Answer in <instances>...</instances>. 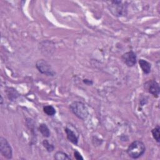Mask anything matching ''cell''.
<instances>
[{
  "label": "cell",
  "instance_id": "obj_1",
  "mask_svg": "<svg viewBox=\"0 0 160 160\" xmlns=\"http://www.w3.org/2000/svg\"><path fill=\"white\" fill-rule=\"evenodd\" d=\"M146 151L144 144L139 140H136L132 142L127 149V153L129 157L132 159L140 158Z\"/></svg>",
  "mask_w": 160,
  "mask_h": 160
},
{
  "label": "cell",
  "instance_id": "obj_2",
  "mask_svg": "<svg viewBox=\"0 0 160 160\" xmlns=\"http://www.w3.org/2000/svg\"><path fill=\"white\" fill-rule=\"evenodd\" d=\"M69 108L76 116L82 120H85L89 115V111L87 107L81 101H73L70 104Z\"/></svg>",
  "mask_w": 160,
  "mask_h": 160
},
{
  "label": "cell",
  "instance_id": "obj_3",
  "mask_svg": "<svg viewBox=\"0 0 160 160\" xmlns=\"http://www.w3.org/2000/svg\"><path fill=\"white\" fill-rule=\"evenodd\" d=\"M36 67L39 72L46 76H54L56 74V72L51 65L44 59H39L37 61Z\"/></svg>",
  "mask_w": 160,
  "mask_h": 160
},
{
  "label": "cell",
  "instance_id": "obj_4",
  "mask_svg": "<svg viewBox=\"0 0 160 160\" xmlns=\"http://www.w3.org/2000/svg\"><path fill=\"white\" fill-rule=\"evenodd\" d=\"M109 11L115 16H124L126 13V8L125 5L122 4L121 1H111V5L109 6Z\"/></svg>",
  "mask_w": 160,
  "mask_h": 160
},
{
  "label": "cell",
  "instance_id": "obj_5",
  "mask_svg": "<svg viewBox=\"0 0 160 160\" xmlns=\"http://www.w3.org/2000/svg\"><path fill=\"white\" fill-rule=\"evenodd\" d=\"M0 151L1 154L6 159H11L12 157V148L7 141L3 137L0 138Z\"/></svg>",
  "mask_w": 160,
  "mask_h": 160
},
{
  "label": "cell",
  "instance_id": "obj_6",
  "mask_svg": "<svg viewBox=\"0 0 160 160\" xmlns=\"http://www.w3.org/2000/svg\"><path fill=\"white\" fill-rule=\"evenodd\" d=\"M144 88L148 91V92L151 94L154 97L158 98L160 88L158 82H157L155 80L151 79L147 81L144 84Z\"/></svg>",
  "mask_w": 160,
  "mask_h": 160
},
{
  "label": "cell",
  "instance_id": "obj_7",
  "mask_svg": "<svg viewBox=\"0 0 160 160\" xmlns=\"http://www.w3.org/2000/svg\"><path fill=\"white\" fill-rule=\"evenodd\" d=\"M121 59L128 67H132L136 63L137 57L134 52L131 51L124 53L121 56Z\"/></svg>",
  "mask_w": 160,
  "mask_h": 160
},
{
  "label": "cell",
  "instance_id": "obj_8",
  "mask_svg": "<svg viewBox=\"0 0 160 160\" xmlns=\"http://www.w3.org/2000/svg\"><path fill=\"white\" fill-rule=\"evenodd\" d=\"M68 139L72 144L76 145L78 142V136L70 128L66 127L64 129Z\"/></svg>",
  "mask_w": 160,
  "mask_h": 160
},
{
  "label": "cell",
  "instance_id": "obj_9",
  "mask_svg": "<svg viewBox=\"0 0 160 160\" xmlns=\"http://www.w3.org/2000/svg\"><path fill=\"white\" fill-rule=\"evenodd\" d=\"M139 64L144 74H149L151 72V64L147 61L141 59L139 60Z\"/></svg>",
  "mask_w": 160,
  "mask_h": 160
},
{
  "label": "cell",
  "instance_id": "obj_10",
  "mask_svg": "<svg viewBox=\"0 0 160 160\" xmlns=\"http://www.w3.org/2000/svg\"><path fill=\"white\" fill-rule=\"evenodd\" d=\"M38 129L44 137H46V138L49 137L50 131H49V129L48 128V127L47 126V125L46 124H44V123L40 124L39 126Z\"/></svg>",
  "mask_w": 160,
  "mask_h": 160
},
{
  "label": "cell",
  "instance_id": "obj_11",
  "mask_svg": "<svg viewBox=\"0 0 160 160\" xmlns=\"http://www.w3.org/2000/svg\"><path fill=\"white\" fill-rule=\"evenodd\" d=\"M54 158L56 160H69L71 158L66 152L62 151H58L54 154Z\"/></svg>",
  "mask_w": 160,
  "mask_h": 160
},
{
  "label": "cell",
  "instance_id": "obj_12",
  "mask_svg": "<svg viewBox=\"0 0 160 160\" xmlns=\"http://www.w3.org/2000/svg\"><path fill=\"white\" fill-rule=\"evenodd\" d=\"M151 133L153 138L157 142H159L160 141V128L159 125H157L155 128H154L151 130Z\"/></svg>",
  "mask_w": 160,
  "mask_h": 160
},
{
  "label": "cell",
  "instance_id": "obj_13",
  "mask_svg": "<svg viewBox=\"0 0 160 160\" xmlns=\"http://www.w3.org/2000/svg\"><path fill=\"white\" fill-rule=\"evenodd\" d=\"M43 111L48 116H52L56 114V109L51 105H46L43 107Z\"/></svg>",
  "mask_w": 160,
  "mask_h": 160
},
{
  "label": "cell",
  "instance_id": "obj_14",
  "mask_svg": "<svg viewBox=\"0 0 160 160\" xmlns=\"http://www.w3.org/2000/svg\"><path fill=\"white\" fill-rule=\"evenodd\" d=\"M42 145L43 146L46 148L48 152H52L54 149V146H53L52 144H51L47 139H44L42 141Z\"/></svg>",
  "mask_w": 160,
  "mask_h": 160
},
{
  "label": "cell",
  "instance_id": "obj_15",
  "mask_svg": "<svg viewBox=\"0 0 160 160\" xmlns=\"http://www.w3.org/2000/svg\"><path fill=\"white\" fill-rule=\"evenodd\" d=\"M11 88H9V90H8V96H9L11 94L10 96H9L8 98L11 99V100H12L14 99H16L17 96L15 95V93H17L16 89H12V90H11Z\"/></svg>",
  "mask_w": 160,
  "mask_h": 160
},
{
  "label": "cell",
  "instance_id": "obj_16",
  "mask_svg": "<svg viewBox=\"0 0 160 160\" xmlns=\"http://www.w3.org/2000/svg\"><path fill=\"white\" fill-rule=\"evenodd\" d=\"M74 158L78 160H82L83 159L82 156H81L80 152L79 151H78L77 150H74Z\"/></svg>",
  "mask_w": 160,
  "mask_h": 160
},
{
  "label": "cell",
  "instance_id": "obj_17",
  "mask_svg": "<svg viewBox=\"0 0 160 160\" xmlns=\"http://www.w3.org/2000/svg\"><path fill=\"white\" fill-rule=\"evenodd\" d=\"M83 82H84V84H86V85H88V86L91 85V84H92V81H91V80H89V79H83Z\"/></svg>",
  "mask_w": 160,
  "mask_h": 160
}]
</instances>
